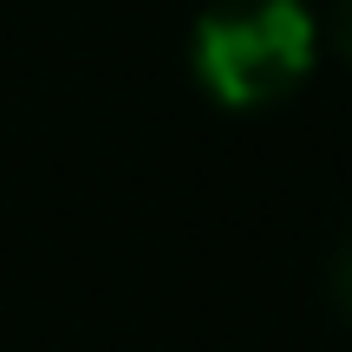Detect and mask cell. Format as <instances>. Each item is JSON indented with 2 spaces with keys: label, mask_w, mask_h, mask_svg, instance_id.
Here are the masks:
<instances>
[{
  "label": "cell",
  "mask_w": 352,
  "mask_h": 352,
  "mask_svg": "<svg viewBox=\"0 0 352 352\" xmlns=\"http://www.w3.org/2000/svg\"><path fill=\"white\" fill-rule=\"evenodd\" d=\"M320 59L307 0H209L189 33V72L228 111H267L294 98Z\"/></svg>",
  "instance_id": "cell-1"
},
{
  "label": "cell",
  "mask_w": 352,
  "mask_h": 352,
  "mask_svg": "<svg viewBox=\"0 0 352 352\" xmlns=\"http://www.w3.org/2000/svg\"><path fill=\"white\" fill-rule=\"evenodd\" d=\"M314 26L333 39V52H340V59L352 65V0H327V13H320Z\"/></svg>",
  "instance_id": "cell-2"
},
{
  "label": "cell",
  "mask_w": 352,
  "mask_h": 352,
  "mask_svg": "<svg viewBox=\"0 0 352 352\" xmlns=\"http://www.w3.org/2000/svg\"><path fill=\"white\" fill-rule=\"evenodd\" d=\"M333 307H340V320L352 327V228L340 235V248H333Z\"/></svg>",
  "instance_id": "cell-3"
}]
</instances>
